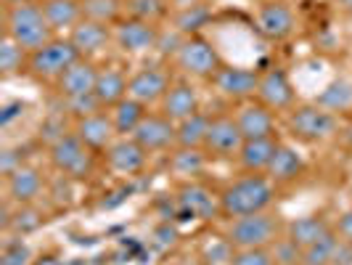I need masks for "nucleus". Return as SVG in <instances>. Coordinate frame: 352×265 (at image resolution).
I'll list each match as a JSON object with an SVG mask.
<instances>
[{
	"label": "nucleus",
	"mask_w": 352,
	"mask_h": 265,
	"mask_svg": "<svg viewBox=\"0 0 352 265\" xmlns=\"http://www.w3.org/2000/svg\"><path fill=\"white\" fill-rule=\"evenodd\" d=\"M286 218L276 210H263L244 218H233L226 229L228 242L236 249L273 247L281 236H286Z\"/></svg>",
	"instance_id": "3"
},
{
	"label": "nucleus",
	"mask_w": 352,
	"mask_h": 265,
	"mask_svg": "<svg viewBox=\"0 0 352 265\" xmlns=\"http://www.w3.org/2000/svg\"><path fill=\"white\" fill-rule=\"evenodd\" d=\"M260 74L263 72L252 70V67H239V64H223V70L212 77V88L220 96H226L230 101H252L257 98V88H260Z\"/></svg>",
	"instance_id": "8"
},
{
	"label": "nucleus",
	"mask_w": 352,
	"mask_h": 265,
	"mask_svg": "<svg viewBox=\"0 0 352 265\" xmlns=\"http://www.w3.org/2000/svg\"><path fill=\"white\" fill-rule=\"evenodd\" d=\"M104 154H106V165L114 173H120V176H138V173L146 170V165H148V151L133 136H120L117 141L106 149Z\"/></svg>",
	"instance_id": "18"
},
{
	"label": "nucleus",
	"mask_w": 352,
	"mask_h": 265,
	"mask_svg": "<svg viewBox=\"0 0 352 265\" xmlns=\"http://www.w3.org/2000/svg\"><path fill=\"white\" fill-rule=\"evenodd\" d=\"M257 32L270 43H283L297 32V14L289 3H260L254 14Z\"/></svg>",
	"instance_id": "11"
},
{
	"label": "nucleus",
	"mask_w": 352,
	"mask_h": 265,
	"mask_svg": "<svg viewBox=\"0 0 352 265\" xmlns=\"http://www.w3.org/2000/svg\"><path fill=\"white\" fill-rule=\"evenodd\" d=\"M212 21V3H196L188 8H177L170 14V27H175L180 35H201V30Z\"/></svg>",
	"instance_id": "28"
},
{
	"label": "nucleus",
	"mask_w": 352,
	"mask_h": 265,
	"mask_svg": "<svg viewBox=\"0 0 352 265\" xmlns=\"http://www.w3.org/2000/svg\"><path fill=\"white\" fill-rule=\"evenodd\" d=\"M45 191V176L35 165H21L11 176L6 178V199L11 204H35Z\"/></svg>",
	"instance_id": "19"
},
{
	"label": "nucleus",
	"mask_w": 352,
	"mask_h": 265,
	"mask_svg": "<svg viewBox=\"0 0 352 265\" xmlns=\"http://www.w3.org/2000/svg\"><path fill=\"white\" fill-rule=\"evenodd\" d=\"M260 3H289V0H260Z\"/></svg>",
	"instance_id": "46"
},
{
	"label": "nucleus",
	"mask_w": 352,
	"mask_h": 265,
	"mask_svg": "<svg viewBox=\"0 0 352 265\" xmlns=\"http://www.w3.org/2000/svg\"><path fill=\"white\" fill-rule=\"evenodd\" d=\"M24 162L16 157V151H11V149H6L3 154H0V173H3V178H8L16 167H21Z\"/></svg>",
	"instance_id": "42"
},
{
	"label": "nucleus",
	"mask_w": 352,
	"mask_h": 265,
	"mask_svg": "<svg viewBox=\"0 0 352 265\" xmlns=\"http://www.w3.org/2000/svg\"><path fill=\"white\" fill-rule=\"evenodd\" d=\"M162 27L143 21V19L124 17L114 24V45L127 56H141V53L157 51Z\"/></svg>",
	"instance_id": "9"
},
{
	"label": "nucleus",
	"mask_w": 352,
	"mask_h": 265,
	"mask_svg": "<svg viewBox=\"0 0 352 265\" xmlns=\"http://www.w3.org/2000/svg\"><path fill=\"white\" fill-rule=\"evenodd\" d=\"M109 112V117H111V123L117 127V136H133L135 133V127L146 120V114H148V106H143L141 101H135V98H122L117 106H111V109H106Z\"/></svg>",
	"instance_id": "29"
},
{
	"label": "nucleus",
	"mask_w": 352,
	"mask_h": 265,
	"mask_svg": "<svg viewBox=\"0 0 352 265\" xmlns=\"http://www.w3.org/2000/svg\"><path fill=\"white\" fill-rule=\"evenodd\" d=\"M276 194H278V186L267 176H241L236 180H230L226 189L217 191L220 215L233 220V218L273 210Z\"/></svg>",
	"instance_id": "1"
},
{
	"label": "nucleus",
	"mask_w": 352,
	"mask_h": 265,
	"mask_svg": "<svg viewBox=\"0 0 352 265\" xmlns=\"http://www.w3.org/2000/svg\"><path fill=\"white\" fill-rule=\"evenodd\" d=\"M331 229H334V223L323 212H310V215H302V218L289 220L286 223V236L300 249H305L310 247L313 242H318L320 236H326Z\"/></svg>",
	"instance_id": "25"
},
{
	"label": "nucleus",
	"mask_w": 352,
	"mask_h": 265,
	"mask_svg": "<svg viewBox=\"0 0 352 265\" xmlns=\"http://www.w3.org/2000/svg\"><path fill=\"white\" fill-rule=\"evenodd\" d=\"M21 112H24V101H11V104H6L3 112H0V125L8 127L16 117H21Z\"/></svg>",
	"instance_id": "43"
},
{
	"label": "nucleus",
	"mask_w": 352,
	"mask_h": 265,
	"mask_svg": "<svg viewBox=\"0 0 352 265\" xmlns=\"http://www.w3.org/2000/svg\"><path fill=\"white\" fill-rule=\"evenodd\" d=\"M80 59L77 48L72 45L69 37H53L51 43H45L43 48L30 53L27 59V74L35 77L40 83H58V77L69 70L72 64Z\"/></svg>",
	"instance_id": "6"
},
{
	"label": "nucleus",
	"mask_w": 352,
	"mask_h": 265,
	"mask_svg": "<svg viewBox=\"0 0 352 265\" xmlns=\"http://www.w3.org/2000/svg\"><path fill=\"white\" fill-rule=\"evenodd\" d=\"M244 133L236 123L233 114H217L212 117L207 141H204V154L212 159H236L241 146H244Z\"/></svg>",
	"instance_id": "10"
},
{
	"label": "nucleus",
	"mask_w": 352,
	"mask_h": 265,
	"mask_svg": "<svg viewBox=\"0 0 352 265\" xmlns=\"http://www.w3.org/2000/svg\"><path fill=\"white\" fill-rule=\"evenodd\" d=\"M56 35L72 32L82 21V0H37Z\"/></svg>",
	"instance_id": "27"
},
{
	"label": "nucleus",
	"mask_w": 352,
	"mask_h": 265,
	"mask_svg": "<svg viewBox=\"0 0 352 265\" xmlns=\"http://www.w3.org/2000/svg\"><path fill=\"white\" fill-rule=\"evenodd\" d=\"M98 64L93 59H77L69 70L64 72L56 83V93L64 98V101H72V98H82V96H90L96 90V80H98Z\"/></svg>",
	"instance_id": "17"
},
{
	"label": "nucleus",
	"mask_w": 352,
	"mask_h": 265,
	"mask_svg": "<svg viewBox=\"0 0 352 265\" xmlns=\"http://www.w3.org/2000/svg\"><path fill=\"white\" fill-rule=\"evenodd\" d=\"M40 223H43V218H40V212H37L35 204H21V207H16V212H14L8 229H14L16 233H30V231L40 229Z\"/></svg>",
	"instance_id": "38"
},
{
	"label": "nucleus",
	"mask_w": 352,
	"mask_h": 265,
	"mask_svg": "<svg viewBox=\"0 0 352 265\" xmlns=\"http://www.w3.org/2000/svg\"><path fill=\"white\" fill-rule=\"evenodd\" d=\"M124 14L133 19L159 24L162 19H170L173 3L170 0H124Z\"/></svg>",
	"instance_id": "35"
},
{
	"label": "nucleus",
	"mask_w": 352,
	"mask_h": 265,
	"mask_svg": "<svg viewBox=\"0 0 352 265\" xmlns=\"http://www.w3.org/2000/svg\"><path fill=\"white\" fill-rule=\"evenodd\" d=\"M53 170L67 180H88L96 173V151L88 149L74 133H64L48 143Z\"/></svg>",
	"instance_id": "5"
},
{
	"label": "nucleus",
	"mask_w": 352,
	"mask_h": 265,
	"mask_svg": "<svg viewBox=\"0 0 352 265\" xmlns=\"http://www.w3.org/2000/svg\"><path fill=\"white\" fill-rule=\"evenodd\" d=\"M210 123L212 114H207V112H196L194 117L177 123V146L180 149H204Z\"/></svg>",
	"instance_id": "30"
},
{
	"label": "nucleus",
	"mask_w": 352,
	"mask_h": 265,
	"mask_svg": "<svg viewBox=\"0 0 352 265\" xmlns=\"http://www.w3.org/2000/svg\"><path fill=\"white\" fill-rule=\"evenodd\" d=\"M27 263H30V249H27V244L16 242V244L6 247V252H3V265H27Z\"/></svg>",
	"instance_id": "40"
},
{
	"label": "nucleus",
	"mask_w": 352,
	"mask_h": 265,
	"mask_svg": "<svg viewBox=\"0 0 352 265\" xmlns=\"http://www.w3.org/2000/svg\"><path fill=\"white\" fill-rule=\"evenodd\" d=\"M204 165H207L204 149H180V146H175V151H173V157H170V170H173V176L186 178V180H191V178L199 176V173L204 170Z\"/></svg>",
	"instance_id": "32"
},
{
	"label": "nucleus",
	"mask_w": 352,
	"mask_h": 265,
	"mask_svg": "<svg viewBox=\"0 0 352 265\" xmlns=\"http://www.w3.org/2000/svg\"><path fill=\"white\" fill-rule=\"evenodd\" d=\"M3 37L14 40L19 48H24L27 53L43 48L45 43H51L56 35L48 19L43 14L37 0H16L6 6V21H3Z\"/></svg>",
	"instance_id": "2"
},
{
	"label": "nucleus",
	"mask_w": 352,
	"mask_h": 265,
	"mask_svg": "<svg viewBox=\"0 0 352 265\" xmlns=\"http://www.w3.org/2000/svg\"><path fill=\"white\" fill-rule=\"evenodd\" d=\"M236 123L241 127L247 141H257V138H278V123H276V112L260 104L257 98L244 101L239 106V112L233 114Z\"/></svg>",
	"instance_id": "15"
},
{
	"label": "nucleus",
	"mask_w": 352,
	"mask_h": 265,
	"mask_svg": "<svg viewBox=\"0 0 352 265\" xmlns=\"http://www.w3.org/2000/svg\"><path fill=\"white\" fill-rule=\"evenodd\" d=\"M223 56L214 48V43L204 35H191L183 40L175 53V67L191 80H212L223 70Z\"/></svg>",
	"instance_id": "7"
},
{
	"label": "nucleus",
	"mask_w": 352,
	"mask_h": 265,
	"mask_svg": "<svg viewBox=\"0 0 352 265\" xmlns=\"http://www.w3.org/2000/svg\"><path fill=\"white\" fill-rule=\"evenodd\" d=\"M82 19L114 27L124 19V0H82Z\"/></svg>",
	"instance_id": "34"
},
{
	"label": "nucleus",
	"mask_w": 352,
	"mask_h": 265,
	"mask_svg": "<svg viewBox=\"0 0 352 265\" xmlns=\"http://www.w3.org/2000/svg\"><path fill=\"white\" fill-rule=\"evenodd\" d=\"M339 114L313 104H297L286 112V130L294 141L302 143H323L339 133Z\"/></svg>",
	"instance_id": "4"
},
{
	"label": "nucleus",
	"mask_w": 352,
	"mask_h": 265,
	"mask_svg": "<svg viewBox=\"0 0 352 265\" xmlns=\"http://www.w3.org/2000/svg\"><path fill=\"white\" fill-rule=\"evenodd\" d=\"M27 59H30V53L24 48H19L14 40L3 37V43H0V74L6 80L27 72Z\"/></svg>",
	"instance_id": "36"
},
{
	"label": "nucleus",
	"mask_w": 352,
	"mask_h": 265,
	"mask_svg": "<svg viewBox=\"0 0 352 265\" xmlns=\"http://www.w3.org/2000/svg\"><path fill=\"white\" fill-rule=\"evenodd\" d=\"M339 244H342V239H339L336 229H331L326 236H320L310 247L302 249V265H331L339 252Z\"/></svg>",
	"instance_id": "33"
},
{
	"label": "nucleus",
	"mask_w": 352,
	"mask_h": 265,
	"mask_svg": "<svg viewBox=\"0 0 352 265\" xmlns=\"http://www.w3.org/2000/svg\"><path fill=\"white\" fill-rule=\"evenodd\" d=\"M316 104L323 106V109H329V112H334V114L352 109V80L339 77L334 83H329V85L316 96Z\"/></svg>",
	"instance_id": "31"
},
{
	"label": "nucleus",
	"mask_w": 352,
	"mask_h": 265,
	"mask_svg": "<svg viewBox=\"0 0 352 265\" xmlns=\"http://www.w3.org/2000/svg\"><path fill=\"white\" fill-rule=\"evenodd\" d=\"M305 167L307 165H305V157L297 151V146L281 141L278 143V151H276V157H273L265 176L270 178L276 186H286V183H294L305 173Z\"/></svg>",
	"instance_id": "24"
},
{
	"label": "nucleus",
	"mask_w": 352,
	"mask_h": 265,
	"mask_svg": "<svg viewBox=\"0 0 352 265\" xmlns=\"http://www.w3.org/2000/svg\"><path fill=\"white\" fill-rule=\"evenodd\" d=\"M276 265H294V263H276Z\"/></svg>",
	"instance_id": "47"
},
{
	"label": "nucleus",
	"mask_w": 352,
	"mask_h": 265,
	"mask_svg": "<svg viewBox=\"0 0 352 265\" xmlns=\"http://www.w3.org/2000/svg\"><path fill=\"white\" fill-rule=\"evenodd\" d=\"M334 6L344 17H352V0H334Z\"/></svg>",
	"instance_id": "44"
},
{
	"label": "nucleus",
	"mask_w": 352,
	"mask_h": 265,
	"mask_svg": "<svg viewBox=\"0 0 352 265\" xmlns=\"http://www.w3.org/2000/svg\"><path fill=\"white\" fill-rule=\"evenodd\" d=\"M72 133L85 143L88 149H93L96 154H104L106 149L120 138V136H117V127H114V123H111V117H109L106 109L96 112V114H88V117H77Z\"/></svg>",
	"instance_id": "16"
},
{
	"label": "nucleus",
	"mask_w": 352,
	"mask_h": 265,
	"mask_svg": "<svg viewBox=\"0 0 352 265\" xmlns=\"http://www.w3.org/2000/svg\"><path fill=\"white\" fill-rule=\"evenodd\" d=\"M67 37L72 40V45L77 48V53H80L82 59H96V56L104 53L109 45H114V27L90 21V19H82Z\"/></svg>",
	"instance_id": "21"
},
{
	"label": "nucleus",
	"mask_w": 352,
	"mask_h": 265,
	"mask_svg": "<svg viewBox=\"0 0 352 265\" xmlns=\"http://www.w3.org/2000/svg\"><path fill=\"white\" fill-rule=\"evenodd\" d=\"M228 265H276V260H273V249L270 247L236 249V255Z\"/></svg>",
	"instance_id": "39"
},
{
	"label": "nucleus",
	"mask_w": 352,
	"mask_h": 265,
	"mask_svg": "<svg viewBox=\"0 0 352 265\" xmlns=\"http://www.w3.org/2000/svg\"><path fill=\"white\" fill-rule=\"evenodd\" d=\"M173 80H170V72L164 67H141L138 72L130 74V83H127V96L141 101L143 106H154L162 104L164 93L170 90Z\"/></svg>",
	"instance_id": "13"
},
{
	"label": "nucleus",
	"mask_w": 352,
	"mask_h": 265,
	"mask_svg": "<svg viewBox=\"0 0 352 265\" xmlns=\"http://www.w3.org/2000/svg\"><path fill=\"white\" fill-rule=\"evenodd\" d=\"M334 229H336L339 239H342L344 244H352V207H347V210H344L342 215H339V218H336Z\"/></svg>",
	"instance_id": "41"
},
{
	"label": "nucleus",
	"mask_w": 352,
	"mask_h": 265,
	"mask_svg": "<svg viewBox=\"0 0 352 265\" xmlns=\"http://www.w3.org/2000/svg\"><path fill=\"white\" fill-rule=\"evenodd\" d=\"M127 83H130V77L120 67H101L98 80H96V90H93L101 109H111L122 98H127Z\"/></svg>",
	"instance_id": "26"
},
{
	"label": "nucleus",
	"mask_w": 352,
	"mask_h": 265,
	"mask_svg": "<svg viewBox=\"0 0 352 265\" xmlns=\"http://www.w3.org/2000/svg\"><path fill=\"white\" fill-rule=\"evenodd\" d=\"M175 265H204L199 257H183V260H177Z\"/></svg>",
	"instance_id": "45"
},
{
	"label": "nucleus",
	"mask_w": 352,
	"mask_h": 265,
	"mask_svg": "<svg viewBox=\"0 0 352 265\" xmlns=\"http://www.w3.org/2000/svg\"><path fill=\"white\" fill-rule=\"evenodd\" d=\"M236 255V247L228 242V236H210L201 249H199V260L204 265H228Z\"/></svg>",
	"instance_id": "37"
},
{
	"label": "nucleus",
	"mask_w": 352,
	"mask_h": 265,
	"mask_svg": "<svg viewBox=\"0 0 352 265\" xmlns=\"http://www.w3.org/2000/svg\"><path fill=\"white\" fill-rule=\"evenodd\" d=\"M177 204L180 210L191 218H201V220H210L212 215H220V199L217 194H212L210 189H204L201 183H186L177 194Z\"/></svg>",
	"instance_id": "23"
},
{
	"label": "nucleus",
	"mask_w": 352,
	"mask_h": 265,
	"mask_svg": "<svg viewBox=\"0 0 352 265\" xmlns=\"http://www.w3.org/2000/svg\"><path fill=\"white\" fill-rule=\"evenodd\" d=\"M133 138L141 143L148 154L175 149L177 146V123H173L170 117H164L162 112H148L146 120L135 127Z\"/></svg>",
	"instance_id": "14"
},
{
	"label": "nucleus",
	"mask_w": 352,
	"mask_h": 265,
	"mask_svg": "<svg viewBox=\"0 0 352 265\" xmlns=\"http://www.w3.org/2000/svg\"><path fill=\"white\" fill-rule=\"evenodd\" d=\"M199 106H201L199 104V90L194 88V83L191 80H173V85L159 104V112L164 117H170L173 123H183V120L194 117L196 112H201Z\"/></svg>",
	"instance_id": "20"
},
{
	"label": "nucleus",
	"mask_w": 352,
	"mask_h": 265,
	"mask_svg": "<svg viewBox=\"0 0 352 265\" xmlns=\"http://www.w3.org/2000/svg\"><path fill=\"white\" fill-rule=\"evenodd\" d=\"M257 101L267 109L278 112H292L297 106V88L292 77L281 67H270L260 74V88H257Z\"/></svg>",
	"instance_id": "12"
},
{
	"label": "nucleus",
	"mask_w": 352,
	"mask_h": 265,
	"mask_svg": "<svg viewBox=\"0 0 352 265\" xmlns=\"http://www.w3.org/2000/svg\"><path fill=\"white\" fill-rule=\"evenodd\" d=\"M278 143L281 138H257V141H244L239 157H236V165L244 176H265L270 162L278 151Z\"/></svg>",
	"instance_id": "22"
}]
</instances>
